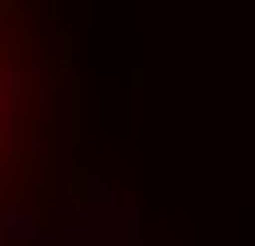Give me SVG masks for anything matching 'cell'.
I'll return each instance as SVG.
<instances>
[{"label":"cell","instance_id":"obj_1","mask_svg":"<svg viewBox=\"0 0 255 246\" xmlns=\"http://www.w3.org/2000/svg\"><path fill=\"white\" fill-rule=\"evenodd\" d=\"M0 115H9V18H0Z\"/></svg>","mask_w":255,"mask_h":246}]
</instances>
